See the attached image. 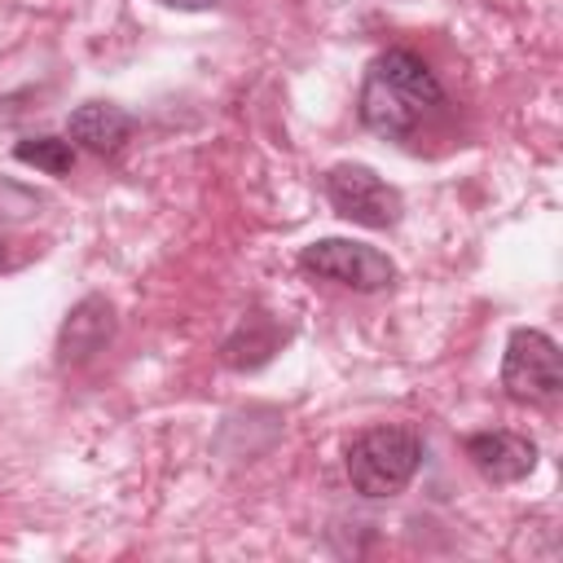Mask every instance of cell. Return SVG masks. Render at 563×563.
I'll return each instance as SVG.
<instances>
[{"label":"cell","mask_w":563,"mask_h":563,"mask_svg":"<svg viewBox=\"0 0 563 563\" xmlns=\"http://www.w3.org/2000/svg\"><path fill=\"white\" fill-rule=\"evenodd\" d=\"M13 158L26 167H40L48 176H66L75 167V145H70V136H26L13 145Z\"/></svg>","instance_id":"30bf717a"},{"label":"cell","mask_w":563,"mask_h":563,"mask_svg":"<svg viewBox=\"0 0 563 563\" xmlns=\"http://www.w3.org/2000/svg\"><path fill=\"white\" fill-rule=\"evenodd\" d=\"M462 453L488 484H519L537 466V444L519 431H475L462 440Z\"/></svg>","instance_id":"8992f818"},{"label":"cell","mask_w":563,"mask_h":563,"mask_svg":"<svg viewBox=\"0 0 563 563\" xmlns=\"http://www.w3.org/2000/svg\"><path fill=\"white\" fill-rule=\"evenodd\" d=\"M0 268H4V246H0Z\"/></svg>","instance_id":"7c38bea8"},{"label":"cell","mask_w":563,"mask_h":563,"mask_svg":"<svg viewBox=\"0 0 563 563\" xmlns=\"http://www.w3.org/2000/svg\"><path fill=\"white\" fill-rule=\"evenodd\" d=\"M501 387L519 405H550V400H559V391H563L559 343L545 330H532V325L510 330L506 356H501Z\"/></svg>","instance_id":"3957f363"},{"label":"cell","mask_w":563,"mask_h":563,"mask_svg":"<svg viewBox=\"0 0 563 563\" xmlns=\"http://www.w3.org/2000/svg\"><path fill=\"white\" fill-rule=\"evenodd\" d=\"M299 268L308 277H325V282H339V286H352L361 295L396 286V264L378 246L352 242V238H317V242H308L299 251Z\"/></svg>","instance_id":"277c9868"},{"label":"cell","mask_w":563,"mask_h":563,"mask_svg":"<svg viewBox=\"0 0 563 563\" xmlns=\"http://www.w3.org/2000/svg\"><path fill=\"white\" fill-rule=\"evenodd\" d=\"M286 343V325H277L268 312H251L238 321V330L224 339V361L233 369H260L277 347Z\"/></svg>","instance_id":"9c48e42d"},{"label":"cell","mask_w":563,"mask_h":563,"mask_svg":"<svg viewBox=\"0 0 563 563\" xmlns=\"http://www.w3.org/2000/svg\"><path fill=\"white\" fill-rule=\"evenodd\" d=\"M132 128H136V119H132L123 106H114V101H84V106H75L70 119H66L70 145H79V150H88V154H97V158L119 154V150L128 145Z\"/></svg>","instance_id":"52a82bcc"},{"label":"cell","mask_w":563,"mask_h":563,"mask_svg":"<svg viewBox=\"0 0 563 563\" xmlns=\"http://www.w3.org/2000/svg\"><path fill=\"white\" fill-rule=\"evenodd\" d=\"M110 339H114V308L106 295H88L66 312L62 334H57V356H62V365H79V361L97 356Z\"/></svg>","instance_id":"ba28073f"},{"label":"cell","mask_w":563,"mask_h":563,"mask_svg":"<svg viewBox=\"0 0 563 563\" xmlns=\"http://www.w3.org/2000/svg\"><path fill=\"white\" fill-rule=\"evenodd\" d=\"M440 106H444V88L418 53L387 48L365 66V79L356 92V114L374 136L405 141Z\"/></svg>","instance_id":"6da1fadb"},{"label":"cell","mask_w":563,"mask_h":563,"mask_svg":"<svg viewBox=\"0 0 563 563\" xmlns=\"http://www.w3.org/2000/svg\"><path fill=\"white\" fill-rule=\"evenodd\" d=\"M325 198L330 207L361 224V229H391L400 224V211H405V198L396 185H387L374 167L365 163H339L325 172Z\"/></svg>","instance_id":"5b68a950"},{"label":"cell","mask_w":563,"mask_h":563,"mask_svg":"<svg viewBox=\"0 0 563 563\" xmlns=\"http://www.w3.org/2000/svg\"><path fill=\"white\" fill-rule=\"evenodd\" d=\"M347 484L361 497H396L422 466V440L409 427H369L347 444Z\"/></svg>","instance_id":"7a4b0ae2"},{"label":"cell","mask_w":563,"mask_h":563,"mask_svg":"<svg viewBox=\"0 0 563 563\" xmlns=\"http://www.w3.org/2000/svg\"><path fill=\"white\" fill-rule=\"evenodd\" d=\"M158 4L180 9V13H207V9H216V4H224V0H158Z\"/></svg>","instance_id":"8fae6325"}]
</instances>
